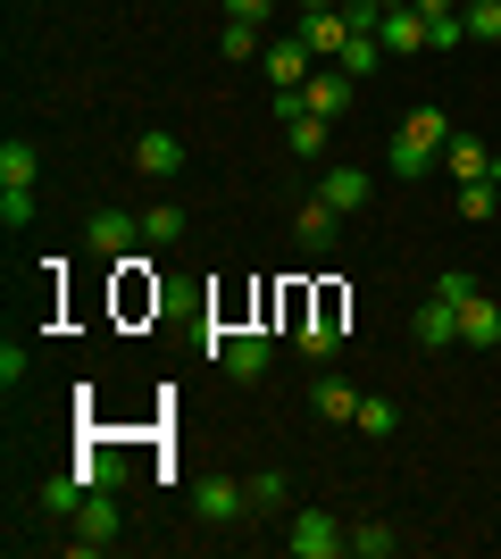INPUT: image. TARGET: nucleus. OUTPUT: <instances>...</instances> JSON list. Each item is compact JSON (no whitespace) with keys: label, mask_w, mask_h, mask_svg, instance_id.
<instances>
[{"label":"nucleus","mask_w":501,"mask_h":559,"mask_svg":"<svg viewBox=\"0 0 501 559\" xmlns=\"http://www.w3.org/2000/svg\"><path fill=\"white\" fill-rule=\"evenodd\" d=\"M443 142H452V117L434 109V100H418V109L402 117V134H393V176H409V185H418V176L443 159Z\"/></svg>","instance_id":"f257e3e1"},{"label":"nucleus","mask_w":501,"mask_h":559,"mask_svg":"<svg viewBox=\"0 0 501 559\" xmlns=\"http://www.w3.org/2000/svg\"><path fill=\"white\" fill-rule=\"evenodd\" d=\"M285 551H293V559H343V551H351V526H343L334 510H293Z\"/></svg>","instance_id":"f03ea898"},{"label":"nucleus","mask_w":501,"mask_h":559,"mask_svg":"<svg viewBox=\"0 0 501 559\" xmlns=\"http://www.w3.org/2000/svg\"><path fill=\"white\" fill-rule=\"evenodd\" d=\"M68 526H75V551H109V543L126 535V518H118V485L84 492V510H75Z\"/></svg>","instance_id":"7ed1b4c3"},{"label":"nucleus","mask_w":501,"mask_h":559,"mask_svg":"<svg viewBox=\"0 0 501 559\" xmlns=\"http://www.w3.org/2000/svg\"><path fill=\"white\" fill-rule=\"evenodd\" d=\"M134 242H143V217H134V210H93V217H84V251H93V259H126Z\"/></svg>","instance_id":"20e7f679"},{"label":"nucleus","mask_w":501,"mask_h":559,"mask_svg":"<svg viewBox=\"0 0 501 559\" xmlns=\"http://www.w3.org/2000/svg\"><path fill=\"white\" fill-rule=\"evenodd\" d=\"M217 368L235 376V384H260V376L276 368V343H267V334H251V326H242V334H226V343H217Z\"/></svg>","instance_id":"39448f33"},{"label":"nucleus","mask_w":501,"mask_h":559,"mask_svg":"<svg viewBox=\"0 0 501 559\" xmlns=\"http://www.w3.org/2000/svg\"><path fill=\"white\" fill-rule=\"evenodd\" d=\"M310 59H318V50L301 43V34H276V43L260 50V68H267V84H276V93H293V84H310V75H318Z\"/></svg>","instance_id":"423d86ee"},{"label":"nucleus","mask_w":501,"mask_h":559,"mask_svg":"<svg viewBox=\"0 0 501 559\" xmlns=\"http://www.w3.org/2000/svg\"><path fill=\"white\" fill-rule=\"evenodd\" d=\"M377 43H384V59H409V50H434V17H427V9H384Z\"/></svg>","instance_id":"0eeeda50"},{"label":"nucleus","mask_w":501,"mask_h":559,"mask_svg":"<svg viewBox=\"0 0 501 559\" xmlns=\"http://www.w3.org/2000/svg\"><path fill=\"white\" fill-rule=\"evenodd\" d=\"M368 192H377L368 167H326V176H318V201H326L334 217H359V210H368Z\"/></svg>","instance_id":"6e6552de"},{"label":"nucleus","mask_w":501,"mask_h":559,"mask_svg":"<svg viewBox=\"0 0 501 559\" xmlns=\"http://www.w3.org/2000/svg\"><path fill=\"white\" fill-rule=\"evenodd\" d=\"M293 34H301L318 59H343V43H351V17H343V9H293Z\"/></svg>","instance_id":"1a4fd4ad"},{"label":"nucleus","mask_w":501,"mask_h":559,"mask_svg":"<svg viewBox=\"0 0 501 559\" xmlns=\"http://www.w3.org/2000/svg\"><path fill=\"white\" fill-rule=\"evenodd\" d=\"M409 334H418V350H452V343H460V301L427 293V301H418V318H409Z\"/></svg>","instance_id":"9d476101"},{"label":"nucleus","mask_w":501,"mask_h":559,"mask_svg":"<svg viewBox=\"0 0 501 559\" xmlns=\"http://www.w3.org/2000/svg\"><path fill=\"white\" fill-rule=\"evenodd\" d=\"M242 510H251V492L226 485V476H201V485H192V518H210V526H235Z\"/></svg>","instance_id":"9b49d317"},{"label":"nucleus","mask_w":501,"mask_h":559,"mask_svg":"<svg viewBox=\"0 0 501 559\" xmlns=\"http://www.w3.org/2000/svg\"><path fill=\"white\" fill-rule=\"evenodd\" d=\"M334 226H343V217H334L326 201H318V192L301 201V210H293V242H301L310 259H326V251H334Z\"/></svg>","instance_id":"f8f14e48"},{"label":"nucleus","mask_w":501,"mask_h":559,"mask_svg":"<svg viewBox=\"0 0 501 559\" xmlns=\"http://www.w3.org/2000/svg\"><path fill=\"white\" fill-rule=\"evenodd\" d=\"M460 343L493 350V343H501V301H485V293H468V301H460Z\"/></svg>","instance_id":"ddd939ff"},{"label":"nucleus","mask_w":501,"mask_h":559,"mask_svg":"<svg viewBox=\"0 0 501 559\" xmlns=\"http://www.w3.org/2000/svg\"><path fill=\"white\" fill-rule=\"evenodd\" d=\"M326 134H334V117H318V109L285 117V151L293 159H326Z\"/></svg>","instance_id":"4468645a"},{"label":"nucleus","mask_w":501,"mask_h":559,"mask_svg":"<svg viewBox=\"0 0 501 559\" xmlns=\"http://www.w3.org/2000/svg\"><path fill=\"white\" fill-rule=\"evenodd\" d=\"M493 159H501V151H485L477 134H452V142H443V167H452L460 185H477V176H493Z\"/></svg>","instance_id":"2eb2a0df"},{"label":"nucleus","mask_w":501,"mask_h":559,"mask_svg":"<svg viewBox=\"0 0 501 559\" xmlns=\"http://www.w3.org/2000/svg\"><path fill=\"white\" fill-rule=\"evenodd\" d=\"M310 409H318L326 426H351V418H359V393L343 384V376H318V384H310Z\"/></svg>","instance_id":"dca6fc26"},{"label":"nucleus","mask_w":501,"mask_h":559,"mask_svg":"<svg viewBox=\"0 0 501 559\" xmlns=\"http://www.w3.org/2000/svg\"><path fill=\"white\" fill-rule=\"evenodd\" d=\"M34 510H43V518H75V510H84V476H75V467H59V476L34 492Z\"/></svg>","instance_id":"f3484780"},{"label":"nucleus","mask_w":501,"mask_h":559,"mask_svg":"<svg viewBox=\"0 0 501 559\" xmlns=\"http://www.w3.org/2000/svg\"><path fill=\"white\" fill-rule=\"evenodd\" d=\"M134 167H143V176H184V142L176 134H143L134 142Z\"/></svg>","instance_id":"a211bd4d"},{"label":"nucleus","mask_w":501,"mask_h":559,"mask_svg":"<svg viewBox=\"0 0 501 559\" xmlns=\"http://www.w3.org/2000/svg\"><path fill=\"white\" fill-rule=\"evenodd\" d=\"M359 435H368V443H393V435H402V409H393V401H377V393H359Z\"/></svg>","instance_id":"6ab92c4d"},{"label":"nucleus","mask_w":501,"mask_h":559,"mask_svg":"<svg viewBox=\"0 0 501 559\" xmlns=\"http://www.w3.org/2000/svg\"><path fill=\"white\" fill-rule=\"evenodd\" d=\"M301 100H310L318 117H343V109H351V75H310V84H301Z\"/></svg>","instance_id":"aec40b11"},{"label":"nucleus","mask_w":501,"mask_h":559,"mask_svg":"<svg viewBox=\"0 0 501 559\" xmlns=\"http://www.w3.org/2000/svg\"><path fill=\"white\" fill-rule=\"evenodd\" d=\"M34 176H43L34 142H25V134H9V142H0V185H34Z\"/></svg>","instance_id":"412c9836"},{"label":"nucleus","mask_w":501,"mask_h":559,"mask_svg":"<svg viewBox=\"0 0 501 559\" xmlns=\"http://www.w3.org/2000/svg\"><path fill=\"white\" fill-rule=\"evenodd\" d=\"M143 242H159V251H167V242H184V210H176V201H151V210H143Z\"/></svg>","instance_id":"4be33fe9"},{"label":"nucleus","mask_w":501,"mask_h":559,"mask_svg":"<svg viewBox=\"0 0 501 559\" xmlns=\"http://www.w3.org/2000/svg\"><path fill=\"white\" fill-rule=\"evenodd\" d=\"M260 25H242V17H226V25H217V59H260Z\"/></svg>","instance_id":"5701e85b"},{"label":"nucleus","mask_w":501,"mask_h":559,"mask_svg":"<svg viewBox=\"0 0 501 559\" xmlns=\"http://www.w3.org/2000/svg\"><path fill=\"white\" fill-rule=\"evenodd\" d=\"M43 217V201H34V185H0V226L17 234V226H34Z\"/></svg>","instance_id":"b1692460"},{"label":"nucleus","mask_w":501,"mask_h":559,"mask_svg":"<svg viewBox=\"0 0 501 559\" xmlns=\"http://www.w3.org/2000/svg\"><path fill=\"white\" fill-rule=\"evenodd\" d=\"M460 25L468 43H501V0H460Z\"/></svg>","instance_id":"393cba45"},{"label":"nucleus","mask_w":501,"mask_h":559,"mask_svg":"<svg viewBox=\"0 0 501 559\" xmlns=\"http://www.w3.org/2000/svg\"><path fill=\"white\" fill-rule=\"evenodd\" d=\"M351 551L359 559H393V551H402V535H393L384 518H368V526H351Z\"/></svg>","instance_id":"a878e982"},{"label":"nucleus","mask_w":501,"mask_h":559,"mask_svg":"<svg viewBox=\"0 0 501 559\" xmlns=\"http://www.w3.org/2000/svg\"><path fill=\"white\" fill-rule=\"evenodd\" d=\"M377 59H384V43H377V34H351L334 68H343V75H377Z\"/></svg>","instance_id":"bb28decb"},{"label":"nucleus","mask_w":501,"mask_h":559,"mask_svg":"<svg viewBox=\"0 0 501 559\" xmlns=\"http://www.w3.org/2000/svg\"><path fill=\"white\" fill-rule=\"evenodd\" d=\"M493 192H501V185H493V176H477V185H460V217H468V226H485V217H493V210H501Z\"/></svg>","instance_id":"cd10ccee"},{"label":"nucleus","mask_w":501,"mask_h":559,"mask_svg":"<svg viewBox=\"0 0 501 559\" xmlns=\"http://www.w3.org/2000/svg\"><path fill=\"white\" fill-rule=\"evenodd\" d=\"M251 518H267V510H285V476H276V467H260V476H251Z\"/></svg>","instance_id":"c85d7f7f"},{"label":"nucleus","mask_w":501,"mask_h":559,"mask_svg":"<svg viewBox=\"0 0 501 559\" xmlns=\"http://www.w3.org/2000/svg\"><path fill=\"white\" fill-rule=\"evenodd\" d=\"M217 9H226V17H242V25H267L285 0H217Z\"/></svg>","instance_id":"c756f323"},{"label":"nucleus","mask_w":501,"mask_h":559,"mask_svg":"<svg viewBox=\"0 0 501 559\" xmlns=\"http://www.w3.org/2000/svg\"><path fill=\"white\" fill-rule=\"evenodd\" d=\"M427 293H443V301H468V293H477V276H468V267H443Z\"/></svg>","instance_id":"7c9ffc66"},{"label":"nucleus","mask_w":501,"mask_h":559,"mask_svg":"<svg viewBox=\"0 0 501 559\" xmlns=\"http://www.w3.org/2000/svg\"><path fill=\"white\" fill-rule=\"evenodd\" d=\"M460 43H468V25H460V9H452V17H434V50H460Z\"/></svg>","instance_id":"2f4dec72"},{"label":"nucleus","mask_w":501,"mask_h":559,"mask_svg":"<svg viewBox=\"0 0 501 559\" xmlns=\"http://www.w3.org/2000/svg\"><path fill=\"white\" fill-rule=\"evenodd\" d=\"M409 9H427V17H452L460 0H409Z\"/></svg>","instance_id":"473e14b6"},{"label":"nucleus","mask_w":501,"mask_h":559,"mask_svg":"<svg viewBox=\"0 0 501 559\" xmlns=\"http://www.w3.org/2000/svg\"><path fill=\"white\" fill-rule=\"evenodd\" d=\"M293 9H343V0H293Z\"/></svg>","instance_id":"72a5a7b5"},{"label":"nucleus","mask_w":501,"mask_h":559,"mask_svg":"<svg viewBox=\"0 0 501 559\" xmlns=\"http://www.w3.org/2000/svg\"><path fill=\"white\" fill-rule=\"evenodd\" d=\"M377 9H409V0H377Z\"/></svg>","instance_id":"f704fd0d"},{"label":"nucleus","mask_w":501,"mask_h":559,"mask_svg":"<svg viewBox=\"0 0 501 559\" xmlns=\"http://www.w3.org/2000/svg\"><path fill=\"white\" fill-rule=\"evenodd\" d=\"M493 50H501V43H493Z\"/></svg>","instance_id":"c9c22d12"}]
</instances>
